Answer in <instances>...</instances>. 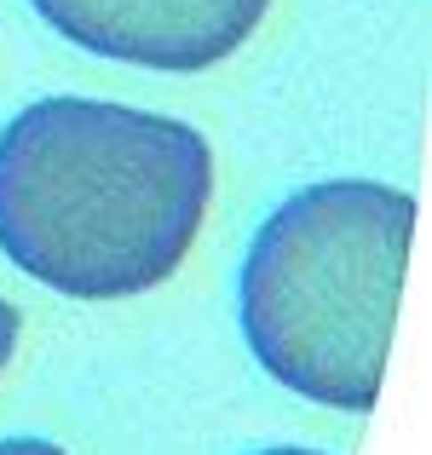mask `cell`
<instances>
[{
	"mask_svg": "<svg viewBox=\"0 0 432 455\" xmlns=\"http://www.w3.org/2000/svg\"><path fill=\"white\" fill-rule=\"evenodd\" d=\"M415 243V196L329 179L254 231L236 277L243 340L271 380L311 403L369 415L380 398Z\"/></svg>",
	"mask_w": 432,
	"mask_h": 455,
	"instance_id": "2",
	"label": "cell"
},
{
	"mask_svg": "<svg viewBox=\"0 0 432 455\" xmlns=\"http://www.w3.org/2000/svg\"><path fill=\"white\" fill-rule=\"evenodd\" d=\"M213 202V150L179 116L41 99L0 133V248L69 300L167 283Z\"/></svg>",
	"mask_w": 432,
	"mask_h": 455,
	"instance_id": "1",
	"label": "cell"
},
{
	"mask_svg": "<svg viewBox=\"0 0 432 455\" xmlns=\"http://www.w3.org/2000/svg\"><path fill=\"white\" fill-rule=\"evenodd\" d=\"M0 455H69L52 438H0Z\"/></svg>",
	"mask_w": 432,
	"mask_h": 455,
	"instance_id": "5",
	"label": "cell"
},
{
	"mask_svg": "<svg viewBox=\"0 0 432 455\" xmlns=\"http://www.w3.org/2000/svg\"><path fill=\"white\" fill-rule=\"evenodd\" d=\"M12 346H18V306L0 300V369L12 363Z\"/></svg>",
	"mask_w": 432,
	"mask_h": 455,
	"instance_id": "4",
	"label": "cell"
},
{
	"mask_svg": "<svg viewBox=\"0 0 432 455\" xmlns=\"http://www.w3.org/2000/svg\"><path fill=\"white\" fill-rule=\"evenodd\" d=\"M266 455H323V450H266Z\"/></svg>",
	"mask_w": 432,
	"mask_h": 455,
	"instance_id": "6",
	"label": "cell"
},
{
	"mask_svg": "<svg viewBox=\"0 0 432 455\" xmlns=\"http://www.w3.org/2000/svg\"><path fill=\"white\" fill-rule=\"evenodd\" d=\"M69 46L116 64L196 76L260 29L271 0H29Z\"/></svg>",
	"mask_w": 432,
	"mask_h": 455,
	"instance_id": "3",
	"label": "cell"
}]
</instances>
